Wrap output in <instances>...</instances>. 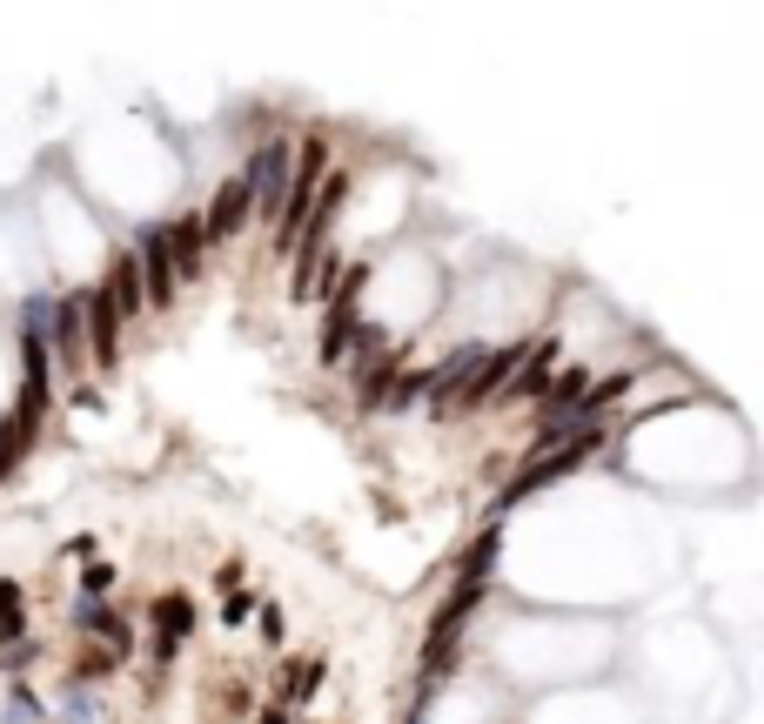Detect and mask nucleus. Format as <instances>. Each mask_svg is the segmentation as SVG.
Returning <instances> with one entry per match:
<instances>
[{
    "label": "nucleus",
    "instance_id": "nucleus-1",
    "mask_svg": "<svg viewBox=\"0 0 764 724\" xmlns=\"http://www.w3.org/2000/svg\"><path fill=\"white\" fill-rule=\"evenodd\" d=\"M248 215H282V202H289V181H295V155L282 148V141H262L255 148V168H248Z\"/></svg>",
    "mask_w": 764,
    "mask_h": 724
},
{
    "label": "nucleus",
    "instance_id": "nucleus-2",
    "mask_svg": "<svg viewBox=\"0 0 764 724\" xmlns=\"http://www.w3.org/2000/svg\"><path fill=\"white\" fill-rule=\"evenodd\" d=\"M356 295H362V269H349L342 295L329 302V322H322V369H336V362L356 349Z\"/></svg>",
    "mask_w": 764,
    "mask_h": 724
},
{
    "label": "nucleus",
    "instance_id": "nucleus-3",
    "mask_svg": "<svg viewBox=\"0 0 764 724\" xmlns=\"http://www.w3.org/2000/svg\"><path fill=\"white\" fill-rule=\"evenodd\" d=\"M590 450H597V436H577V443H563L557 456H537V463H530V470H523L517 483L503 490V503H523L530 490H543V483H557V476H563V470H577V463H584Z\"/></svg>",
    "mask_w": 764,
    "mask_h": 724
},
{
    "label": "nucleus",
    "instance_id": "nucleus-4",
    "mask_svg": "<svg viewBox=\"0 0 764 724\" xmlns=\"http://www.w3.org/2000/svg\"><path fill=\"white\" fill-rule=\"evenodd\" d=\"M135 275H141V302H168L175 295V262H168V235L161 228H148V242H141V255H135Z\"/></svg>",
    "mask_w": 764,
    "mask_h": 724
},
{
    "label": "nucleus",
    "instance_id": "nucleus-5",
    "mask_svg": "<svg viewBox=\"0 0 764 724\" xmlns=\"http://www.w3.org/2000/svg\"><path fill=\"white\" fill-rule=\"evenodd\" d=\"M242 222H248V181H242V175H228L222 188H215L208 215H202V242H228V235H235Z\"/></svg>",
    "mask_w": 764,
    "mask_h": 724
},
{
    "label": "nucleus",
    "instance_id": "nucleus-6",
    "mask_svg": "<svg viewBox=\"0 0 764 724\" xmlns=\"http://www.w3.org/2000/svg\"><path fill=\"white\" fill-rule=\"evenodd\" d=\"M155 651L161 657H175L181 644H188V631H195V604L188 597H155Z\"/></svg>",
    "mask_w": 764,
    "mask_h": 724
},
{
    "label": "nucleus",
    "instance_id": "nucleus-7",
    "mask_svg": "<svg viewBox=\"0 0 764 724\" xmlns=\"http://www.w3.org/2000/svg\"><path fill=\"white\" fill-rule=\"evenodd\" d=\"M41 329H54V356L68 369H81V302H47Z\"/></svg>",
    "mask_w": 764,
    "mask_h": 724
},
{
    "label": "nucleus",
    "instance_id": "nucleus-8",
    "mask_svg": "<svg viewBox=\"0 0 764 724\" xmlns=\"http://www.w3.org/2000/svg\"><path fill=\"white\" fill-rule=\"evenodd\" d=\"M476 362H483V349H456L450 362H436V376H429V396H436V409H443V403H456V396L470 389Z\"/></svg>",
    "mask_w": 764,
    "mask_h": 724
},
{
    "label": "nucleus",
    "instance_id": "nucleus-9",
    "mask_svg": "<svg viewBox=\"0 0 764 724\" xmlns=\"http://www.w3.org/2000/svg\"><path fill=\"white\" fill-rule=\"evenodd\" d=\"M550 369H557V342L523 349V376H510V383H503V396H543V389H550Z\"/></svg>",
    "mask_w": 764,
    "mask_h": 724
},
{
    "label": "nucleus",
    "instance_id": "nucleus-10",
    "mask_svg": "<svg viewBox=\"0 0 764 724\" xmlns=\"http://www.w3.org/2000/svg\"><path fill=\"white\" fill-rule=\"evenodd\" d=\"M81 322L94 329V369H114V329H121V316H114L108 289H101V295L88 302V309H81Z\"/></svg>",
    "mask_w": 764,
    "mask_h": 724
},
{
    "label": "nucleus",
    "instance_id": "nucleus-11",
    "mask_svg": "<svg viewBox=\"0 0 764 724\" xmlns=\"http://www.w3.org/2000/svg\"><path fill=\"white\" fill-rule=\"evenodd\" d=\"M108 302H114V316H135L141 309V275H135V255H121L108 275Z\"/></svg>",
    "mask_w": 764,
    "mask_h": 724
},
{
    "label": "nucleus",
    "instance_id": "nucleus-12",
    "mask_svg": "<svg viewBox=\"0 0 764 724\" xmlns=\"http://www.w3.org/2000/svg\"><path fill=\"white\" fill-rule=\"evenodd\" d=\"M315 684H322V664H315V657H302V664H289V678H282V698L302 704V698H315Z\"/></svg>",
    "mask_w": 764,
    "mask_h": 724
},
{
    "label": "nucleus",
    "instance_id": "nucleus-13",
    "mask_svg": "<svg viewBox=\"0 0 764 724\" xmlns=\"http://www.w3.org/2000/svg\"><path fill=\"white\" fill-rule=\"evenodd\" d=\"M27 631V604H21V584H0V637L14 644Z\"/></svg>",
    "mask_w": 764,
    "mask_h": 724
},
{
    "label": "nucleus",
    "instance_id": "nucleus-14",
    "mask_svg": "<svg viewBox=\"0 0 764 724\" xmlns=\"http://www.w3.org/2000/svg\"><path fill=\"white\" fill-rule=\"evenodd\" d=\"M81 590H88V597H108V590H114V570L108 564H88V570H81Z\"/></svg>",
    "mask_w": 764,
    "mask_h": 724
},
{
    "label": "nucleus",
    "instance_id": "nucleus-15",
    "mask_svg": "<svg viewBox=\"0 0 764 724\" xmlns=\"http://www.w3.org/2000/svg\"><path fill=\"white\" fill-rule=\"evenodd\" d=\"M248 611H255V597H248V590H222V617H228V624H242Z\"/></svg>",
    "mask_w": 764,
    "mask_h": 724
},
{
    "label": "nucleus",
    "instance_id": "nucleus-16",
    "mask_svg": "<svg viewBox=\"0 0 764 724\" xmlns=\"http://www.w3.org/2000/svg\"><path fill=\"white\" fill-rule=\"evenodd\" d=\"M262 637H269V644H282V611H275V604H262Z\"/></svg>",
    "mask_w": 764,
    "mask_h": 724
},
{
    "label": "nucleus",
    "instance_id": "nucleus-17",
    "mask_svg": "<svg viewBox=\"0 0 764 724\" xmlns=\"http://www.w3.org/2000/svg\"><path fill=\"white\" fill-rule=\"evenodd\" d=\"M262 724H289V711H282V704H275V711H262Z\"/></svg>",
    "mask_w": 764,
    "mask_h": 724
}]
</instances>
